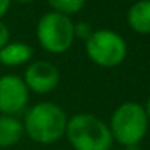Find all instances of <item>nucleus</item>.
Instances as JSON below:
<instances>
[{"label": "nucleus", "mask_w": 150, "mask_h": 150, "mask_svg": "<svg viewBox=\"0 0 150 150\" xmlns=\"http://www.w3.org/2000/svg\"><path fill=\"white\" fill-rule=\"evenodd\" d=\"M23 136V121L11 115H0V149H10L16 145Z\"/></svg>", "instance_id": "obj_8"}, {"label": "nucleus", "mask_w": 150, "mask_h": 150, "mask_svg": "<svg viewBox=\"0 0 150 150\" xmlns=\"http://www.w3.org/2000/svg\"><path fill=\"white\" fill-rule=\"evenodd\" d=\"M13 2L21 4V5H26V4H33V2H36V0H13Z\"/></svg>", "instance_id": "obj_15"}, {"label": "nucleus", "mask_w": 150, "mask_h": 150, "mask_svg": "<svg viewBox=\"0 0 150 150\" xmlns=\"http://www.w3.org/2000/svg\"><path fill=\"white\" fill-rule=\"evenodd\" d=\"M29 102V89L23 78L16 74L0 76V113L16 116L26 110Z\"/></svg>", "instance_id": "obj_6"}, {"label": "nucleus", "mask_w": 150, "mask_h": 150, "mask_svg": "<svg viewBox=\"0 0 150 150\" xmlns=\"http://www.w3.org/2000/svg\"><path fill=\"white\" fill-rule=\"evenodd\" d=\"M47 4L52 8V11L71 16V15L79 13L84 8L86 0H47Z\"/></svg>", "instance_id": "obj_11"}, {"label": "nucleus", "mask_w": 150, "mask_h": 150, "mask_svg": "<svg viewBox=\"0 0 150 150\" xmlns=\"http://www.w3.org/2000/svg\"><path fill=\"white\" fill-rule=\"evenodd\" d=\"M23 81L29 92L34 94H50L60 84V71L53 63L45 60H36L26 68Z\"/></svg>", "instance_id": "obj_7"}, {"label": "nucleus", "mask_w": 150, "mask_h": 150, "mask_svg": "<svg viewBox=\"0 0 150 150\" xmlns=\"http://www.w3.org/2000/svg\"><path fill=\"white\" fill-rule=\"evenodd\" d=\"M65 110L53 102H39L26 111L23 120L24 134L37 144H55L65 137L66 131Z\"/></svg>", "instance_id": "obj_1"}, {"label": "nucleus", "mask_w": 150, "mask_h": 150, "mask_svg": "<svg viewBox=\"0 0 150 150\" xmlns=\"http://www.w3.org/2000/svg\"><path fill=\"white\" fill-rule=\"evenodd\" d=\"M33 47L26 42H8L0 50V65L4 66H21L33 58Z\"/></svg>", "instance_id": "obj_9"}, {"label": "nucleus", "mask_w": 150, "mask_h": 150, "mask_svg": "<svg viewBox=\"0 0 150 150\" xmlns=\"http://www.w3.org/2000/svg\"><path fill=\"white\" fill-rule=\"evenodd\" d=\"M145 111H147V116H149V120H150V97H149V100H147V105H145Z\"/></svg>", "instance_id": "obj_16"}, {"label": "nucleus", "mask_w": 150, "mask_h": 150, "mask_svg": "<svg viewBox=\"0 0 150 150\" xmlns=\"http://www.w3.org/2000/svg\"><path fill=\"white\" fill-rule=\"evenodd\" d=\"M149 121L145 107L137 102H124L111 113L108 127L118 144L124 147L139 145L149 131Z\"/></svg>", "instance_id": "obj_3"}, {"label": "nucleus", "mask_w": 150, "mask_h": 150, "mask_svg": "<svg viewBox=\"0 0 150 150\" xmlns=\"http://www.w3.org/2000/svg\"><path fill=\"white\" fill-rule=\"evenodd\" d=\"M8 42H10V29H8V26L4 21L0 20V50L4 49Z\"/></svg>", "instance_id": "obj_13"}, {"label": "nucleus", "mask_w": 150, "mask_h": 150, "mask_svg": "<svg viewBox=\"0 0 150 150\" xmlns=\"http://www.w3.org/2000/svg\"><path fill=\"white\" fill-rule=\"evenodd\" d=\"M124 150H142L139 145H129V147H124Z\"/></svg>", "instance_id": "obj_17"}, {"label": "nucleus", "mask_w": 150, "mask_h": 150, "mask_svg": "<svg viewBox=\"0 0 150 150\" xmlns=\"http://www.w3.org/2000/svg\"><path fill=\"white\" fill-rule=\"evenodd\" d=\"M127 24L140 36L150 34V0H139L127 10Z\"/></svg>", "instance_id": "obj_10"}, {"label": "nucleus", "mask_w": 150, "mask_h": 150, "mask_svg": "<svg viewBox=\"0 0 150 150\" xmlns=\"http://www.w3.org/2000/svg\"><path fill=\"white\" fill-rule=\"evenodd\" d=\"M89 60L102 68H115L127 57V44L121 34L113 29H97L86 40Z\"/></svg>", "instance_id": "obj_5"}, {"label": "nucleus", "mask_w": 150, "mask_h": 150, "mask_svg": "<svg viewBox=\"0 0 150 150\" xmlns=\"http://www.w3.org/2000/svg\"><path fill=\"white\" fill-rule=\"evenodd\" d=\"M39 45L52 55H62L71 49L74 42V23L69 16L57 11L42 15L36 26Z\"/></svg>", "instance_id": "obj_4"}, {"label": "nucleus", "mask_w": 150, "mask_h": 150, "mask_svg": "<svg viewBox=\"0 0 150 150\" xmlns=\"http://www.w3.org/2000/svg\"><path fill=\"white\" fill-rule=\"evenodd\" d=\"M94 33L92 26L86 21H79V23H74V37L76 39H84L87 40L91 37V34Z\"/></svg>", "instance_id": "obj_12"}, {"label": "nucleus", "mask_w": 150, "mask_h": 150, "mask_svg": "<svg viewBox=\"0 0 150 150\" xmlns=\"http://www.w3.org/2000/svg\"><path fill=\"white\" fill-rule=\"evenodd\" d=\"M65 137L74 150H110L113 144L108 124L89 113L68 118Z\"/></svg>", "instance_id": "obj_2"}, {"label": "nucleus", "mask_w": 150, "mask_h": 150, "mask_svg": "<svg viewBox=\"0 0 150 150\" xmlns=\"http://www.w3.org/2000/svg\"><path fill=\"white\" fill-rule=\"evenodd\" d=\"M11 4H13V0H0V20L8 13Z\"/></svg>", "instance_id": "obj_14"}]
</instances>
